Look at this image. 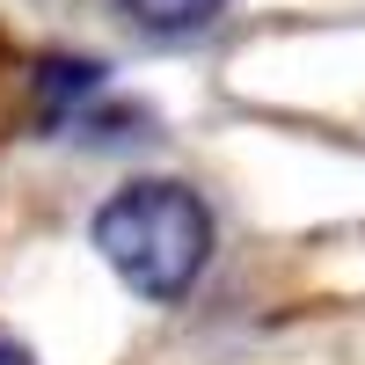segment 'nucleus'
<instances>
[{"instance_id":"nucleus-3","label":"nucleus","mask_w":365,"mask_h":365,"mask_svg":"<svg viewBox=\"0 0 365 365\" xmlns=\"http://www.w3.org/2000/svg\"><path fill=\"white\" fill-rule=\"evenodd\" d=\"M96 88H103V66H96V58H44V66H37V96H44L51 110L88 103Z\"/></svg>"},{"instance_id":"nucleus-1","label":"nucleus","mask_w":365,"mask_h":365,"mask_svg":"<svg viewBox=\"0 0 365 365\" xmlns=\"http://www.w3.org/2000/svg\"><path fill=\"white\" fill-rule=\"evenodd\" d=\"M96 249L139 299H182L212 256V212L182 182H125L96 212Z\"/></svg>"},{"instance_id":"nucleus-2","label":"nucleus","mask_w":365,"mask_h":365,"mask_svg":"<svg viewBox=\"0 0 365 365\" xmlns=\"http://www.w3.org/2000/svg\"><path fill=\"white\" fill-rule=\"evenodd\" d=\"M117 8H125L139 29H154V37H190V29H205L227 0H117Z\"/></svg>"},{"instance_id":"nucleus-4","label":"nucleus","mask_w":365,"mask_h":365,"mask_svg":"<svg viewBox=\"0 0 365 365\" xmlns=\"http://www.w3.org/2000/svg\"><path fill=\"white\" fill-rule=\"evenodd\" d=\"M0 365H29V351H22L15 336H0Z\"/></svg>"}]
</instances>
